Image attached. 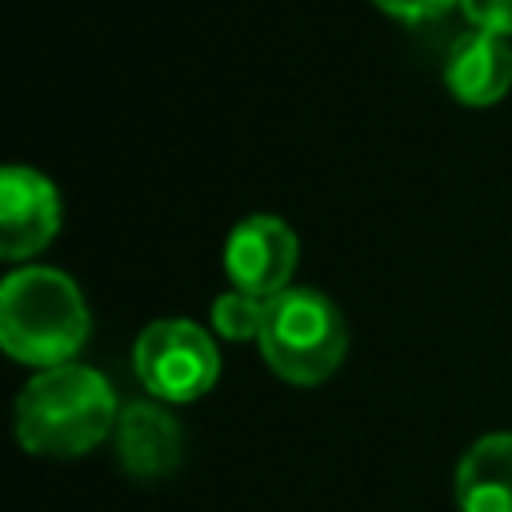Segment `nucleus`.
I'll return each mask as SVG.
<instances>
[{"instance_id": "39448f33", "label": "nucleus", "mask_w": 512, "mask_h": 512, "mask_svg": "<svg viewBox=\"0 0 512 512\" xmlns=\"http://www.w3.org/2000/svg\"><path fill=\"white\" fill-rule=\"evenodd\" d=\"M296 232L280 216H248L240 220L224 240V272L232 288L272 300L288 288L296 272Z\"/></svg>"}, {"instance_id": "f257e3e1", "label": "nucleus", "mask_w": 512, "mask_h": 512, "mask_svg": "<svg viewBox=\"0 0 512 512\" xmlns=\"http://www.w3.org/2000/svg\"><path fill=\"white\" fill-rule=\"evenodd\" d=\"M112 384L84 364L40 368L16 400V440L36 456H84L116 428Z\"/></svg>"}, {"instance_id": "1a4fd4ad", "label": "nucleus", "mask_w": 512, "mask_h": 512, "mask_svg": "<svg viewBox=\"0 0 512 512\" xmlns=\"http://www.w3.org/2000/svg\"><path fill=\"white\" fill-rule=\"evenodd\" d=\"M460 512H512V432L480 436L456 464Z\"/></svg>"}, {"instance_id": "f03ea898", "label": "nucleus", "mask_w": 512, "mask_h": 512, "mask_svg": "<svg viewBox=\"0 0 512 512\" xmlns=\"http://www.w3.org/2000/svg\"><path fill=\"white\" fill-rule=\"evenodd\" d=\"M88 340V308L60 268H20L0 284V344L32 368L72 364Z\"/></svg>"}, {"instance_id": "6e6552de", "label": "nucleus", "mask_w": 512, "mask_h": 512, "mask_svg": "<svg viewBox=\"0 0 512 512\" xmlns=\"http://www.w3.org/2000/svg\"><path fill=\"white\" fill-rule=\"evenodd\" d=\"M444 84L460 104L484 108L512 88V48L508 36L468 28L452 40L444 56Z\"/></svg>"}, {"instance_id": "9d476101", "label": "nucleus", "mask_w": 512, "mask_h": 512, "mask_svg": "<svg viewBox=\"0 0 512 512\" xmlns=\"http://www.w3.org/2000/svg\"><path fill=\"white\" fill-rule=\"evenodd\" d=\"M260 328H264V300L260 296H248L240 288L216 296V304H212V332L216 336L244 344V340H260Z\"/></svg>"}, {"instance_id": "f8f14e48", "label": "nucleus", "mask_w": 512, "mask_h": 512, "mask_svg": "<svg viewBox=\"0 0 512 512\" xmlns=\"http://www.w3.org/2000/svg\"><path fill=\"white\" fill-rule=\"evenodd\" d=\"M384 16H392V20H400V24H424V20H436V16H444L452 4H460V0H372Z\"/></svg>"}, {"instance_id": "423d86ee", "label": "nucleus", "mask_w": 512, "mask_h": 512, "mask_svg": "<svg viewBox=\"0 0 512 512\" xmlns=\"http://www.w3.org/2000/svg\"><path fill=\"white\" fill-rule=\"evenodd\" d=\"M60 228V192L56 184L24 164H8L0 172V256L28 260Z\"/></svg>"}, {"instance_id": "9b49d317", "label": "nucleus", "mask_w": 512, "mask_h": 512, "mask_svg": "<svg viewBox=\"0 0 512 512\" xmlns=\"http://www.w3.org/2000/svg\"><path fill=\"white\" fill-rule=\"evenodd\" d=\"M472 28L480 32H496V36H512V0H460L456 4Z\"/></svg>"}, {"instance_id": "20e7f679", "label": "nucleus", "mask_w": 512, "mask_h": 512, "mask_svg": "<svg viewBox=\"0 0 512 512\" xmlns=\"http://www.w3.org/2000/svg\"><path fill=\"white\" fill-rule=\"evenodd\" d=\"M132 368L152 400L188 404L216 384L220 352L216 340L192 320H156L136 336Z\"/></svg>"}, {"instance_id": "0eeeda50", "label": "nucleus", "mask_w": 512, "mask_h": 512, "mask_svg": "<svg viewBox=\"0 0 512 512\" xmlns=\"http://www.w3.org/2000/svg\"><path fill=\"white\" fill-rule=\"evenodd\" d=\"M116 460L136 480H160L180 464V424L160 400H132L116 416Z\"/></svg>"}, {"instance_id": "7ed1b4c3", "label": "nucleus", "mask_w": 512, "mask_h": 512, "mask_svg": "<svg viewBox=\"0 0 512 512\" xmlns=\"http://www.w3.org/2000/svg\"><path fill=\"white\" fill-rule=\"evenodd\" d=\"M264 364L288 384H320L328 380L348 352V324L340 308L312 288H284L264 300L260 328Z\"/></svg>"}]
</instances>
